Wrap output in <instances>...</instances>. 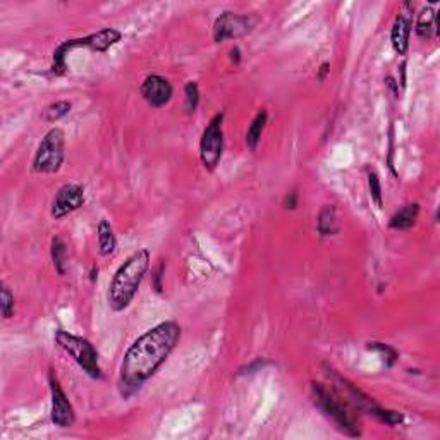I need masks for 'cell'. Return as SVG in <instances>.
Wrapping results in <instances>:
<instances>
[{"label": "cell", "instance_id": "obj_1", "mask_svg": "<svg viewBox=\"0 0 440 440\" xmlns=\"http://www.w3.org/2000/svg\"><path fill=\"white\" fill-rule=\"evenodd\" d=\"M181 335L183 327L176 320H167L141 334L127 348L119 374L120 394L124 398L134 394L159 372L179 344Z\"/></svg>", "mask_w": 440, "mask_h": 440}, {"label": "cell", "instance_id": "obj_2", "mask_svg": "<svg viewBox=\"0 0 440 440\" xmlns=\"http://www.w3.org/2000/svg\"><path fill=\"white\" fill-rule=\"evenodd\" d=\"M150 263H152L150 251L146 248H140L133 255H129L126 261L117 268L109 284V292H107L110 310L120 313L129 308L134 296L140 291L144 275L148 274Z\"/></svg>", "mask_w": 440, "mask_h": 440}, {"label": "cell", "instance_id": "obj_3", "mask_svg": "<svg viewBox=\"0 0 440 440\" xmlns=\"http://www.w3.org/2000/svg\"><path fill=\"white\" fill-rule=\"evenodd\" d=\"M122 40V33L116 28H103L100 31L92 33V35L81 36V38H73L66 40L60 43L55 50H53V59H52V75L53 76H64L67 73V64L66 57L69 55V52L76 49H90L92 52H107L109 49H112L114 45Z\"/></svg>", "mask_w": 440, "mask_h": 440}, {"label": "cell", "instance_id": "obj_4", "mask_svg": "<svg viewBox=\"0 0 440 440\" xmlns=\"http://www.w3.org/2000/svg\"><path fill=\"white\" fill-rule=\"evenodd\" d=\"M311 399H313L315 406H317L327 418H331L342 432L348 433L349 437L361 435V428H359L358 419L349 411L348 406L342 402V399L339 398L337 392H334L332 389H327L324 384L311 382Z\"/></svg>", "mask_w": 440, "mask_h": 440}, {"label": "cell", "instance_id": "obj_5", "mask_svg": "<svg viewBox=\"0 0 440 440\" xmlns=\"http://www.w3.org/2000/svg\"><path fill=\"white\" fill-rule=\"evenodd\" d=\"M328 377L334 380L335 387L339 389V392H342V396L348 399L349 404H352L356 409H359V411L374 416L377 422L385 423V425L389 426H398L404 422V415H402V413L382 408V406L377 404L370 396H366L361 389H358L354 384H351L348 378L341 377L335 370H328Z\"/></svg>", "mask_w": 440, "mask_h": 440}, {"label": "cell", "instance_id": "obj_6", "mask_svg": "<svg viewBox=\"0 0 440 440\" xmlns=\"http://www.w3.org/2000/svg\"><path fill=\"white\" fill-rule=\"evenodd\" d=\"M53 341H55V344L59 346L66 354H69L70 358L75 359L76 365H78L90 378H93V380H102L103 374L102 368H100L99 351H96V348L88 339L59 328V331H55V334H53Z\"/></svg>", "mask_w": 440, "mask_h": 440}, {"label": "cell", "instance_id": "obj_7", "mask_svg": "<svg viewBox=\"0 0 440 440\" xmlns=\"http://www.w3.org/2000/svg\"><path fill=\"white\" fill-rule=\"evenodd\" d=\"M66 160V134L60 127H52L40 141L33 157L31 169L36 174H55Z\"/></svg>", "mask_w": 440, "mask_h": 440}, {"label": "cell", "instance_id": "obj_8", "mask_svg": "<svg viewBox=\"0 0 440 440\" xmlns=\"http://www.w3.org/2000/svg\"><path fill=\"white\" fill-rule=\"evenodd\" d=\"M224 112L215 114L201 134L200 160L208 172L217 169L224 155Z\"/></svg>", "mask_w": 440, "mask_h": 440}, {"label": "cell", "instance_id": "obj_9", "mask_svg": "<svg viewBox=\"0 0 440 440\" xmlns=\"http://www.w3.org/2000/svg\"><path fill=\"white\" fill-rule=\"evenodd\" d=\"M49 389H50V418L52 423L59 428H70L76 422V411L70 404L69 398L64 392L62 385H60L59 377L55 372H49Z\"/></svg>", "mask_w": 440, "mask_h": 440}, {"label": "cell", "instance_id": "obj_10", "mask_svg": "<svg viewBox=\"0 0 440 440\" xmlns=\"http://www.w3.org/2000/svg\"><path fill=\"white\" fill-rule=\"evenodd\" d=\"M253 18L237 12L226 11L218 16L213 23V42L224 43L227 40H237L253 31Z\"/></svg>", "mask_w": 440, "mask_h": 440}, {"label": "cell", "instance_id": "obj_11", "mask_svg": "<svg viewBox=\"0 0 440 440\" xmlns=\"http://www.w3.org/2000/svg\"><path fill=\"white\" fill-rule=\"evenodd\" d=\"M85 187L81 184H64L53 196L52 205H50V215L55 220L66 218L75 213V211H78L85 205Z\"/></svg>", "mask_w": 440, "mask_h": 440}, {"label": "cell", "instance_id": "obj_12", "mask_svg": "<svg viewBox=\"0 0 440 440\" xmlns=\"http://www.w3.org/2000/svg\"><path fill=\"white\" fill-rule=\"evenodd\" d=\"M140 93L152 109H162L172 100L174 88L169 79L164 78V76L150 75L141 83Z\"/></svg>", "mask_w": 440, "mask_h": 440}, {"label": "cell", "instance_id": "obj_13", "mask_svg": "<svg viewBox=\"0 0 440 440\" xmlns=\"http://www.w3.org/2000/svg\"><path fill=\"white\" fill-rule=\"evenodd\" d=\"M413 11H415V4L404 2L402 4V12H399L396 16L394 25H392L391 43L398 55H406L408 53L409 36H411L413 29Z\"/></svg>", "mask_w": 440, "mask_h": 440}, {"label": "cell", "instance_id": "obj_14", "mask_svg": "<svg viewBox=\"0 0 440 440\" xmlns=\"http://www.w3.org/2000/svg\"><path fill=\"white\" fill-rule=\"evenodd\" d=\"M416 35L422 40H432L439 35V23H437V12L432 5H426L419 11L415 26Z\"/></svg>", "mask_w": 440, "mask_h": 440}, {"label": "cell", "instance_id": "obj_15", "mask_svg": "<svg viewBox=\"0 0 440 440\" xmlns=\"http://www.w3.org/2000/svg\"><path fill=\"white\" fill-rule=\"evenodd\" d=\"M419 217V205L418 203H408L396 211L389 220V227L394 231H408L416 224Z\"/></svg>", "mask_w": 440, "mask_h": 440}, {"label": "cell", "instance_id": "obj_16", "mask_svg": "<svg viewBox=\"0 0 440 440\" xmlns=\"http://www.w3.org/2000/svg\"><path fill=\"white\" fill-rule=\"evenodd\" d=\"M317 231L322 237L335 236L339 233L337 210H335L334 205H325L320 210L317 218Z\"/></svg>", "mask_w": 440, "mask_h": 440}, {"label": "cell", "instance_id": "obj_17", "mask_svg": "<svg viewBox=\"0 0 440 440\" xmlns=\"http://www.w3.org/2000/svg\"><path fill=\"white\" fill-rule=\"evenodd\" d=\"M96 236H99V251L102 257H110L117 248V236L114 233V227L109 220L102 218L96 227Z\"/></svg>", "mask_w": 440, "mask_h": 440}, {"label": "cell", "instance_id": "obj_18", "mask_svg": "<svg viewBox=\"0 0 440 440\" xmlns=\"http://www.w3.org/2000/svg\"><path fill=\"white\" fill-rule=\"evenodd\" d=\"M267 122H268L267 110L265 109L258 110L257 116L253 117V120H251L250 127H248V131H246V144L251 152H255V150L258 148V143H260L261 134H263V129H265V126H267Z\"/></svg>", "mask_w": 440, "mask_h": 440}, {"label": "cell", "instance_id": "obj_19", "mask_svg": "<svg viewBox=\"0 0 440 440\" xmlns=\"http://www.w3.org/2000/svg\"><path fill=\"white\" fill-rule=\"evenodd\" d=\"M50 258H52L53 268L59 275H66L67 268V250L66 243L62 241V237H53L50 243Z\"/></svg>", "mask_w": 440, "mask_h": 440}, {"label": "cell", "instance_id": "obj_20", "mask_svg": "<svg viewBox=\"0 0 440 440\" xmlns=\"http://www.w3.org/2000/svg\"><path fill=\"white\" fill-rule=\"evenodd\" d=\"M70 109H73V103L69 100H59V102H53L45 107V110L42 112V119L45 122L53 124L62 119V117H66L70 112Z\"/></svg>", "mask_w": 440, "mask_h": 440}, {"label": "cell", "instance_id": "obj_21", "mask_svg": "<svg viewBox=\"0 0 440 440\" xmlns=\"http://www.w3.org/2000/svg\"><path fill=\"white\" fill-rule=\"evenodd\" d=\"M366 348L370 349V351H377L378 354L384 358L385 366H387V368H392V366L398 363L399 352H398V349L392 348L391 344H384V342L374 341V342H368V346H366Z\"/></svg>", "mask_w": 440, "mask_h": 440}, {"label": "cell", "instance_id": "obj_22", "mask_svg": "<svg viewBox=\"0 0 440 440\" xmlns=\"http://www.w3.org/2000/svg\"><path fill=\"white\" fill-rule=\"evenodd\" d=\"M198 105H200V86L194 81H187L184 86V107L187 114L196 112Z\"/></svg>", "mask_w": 440, "mask_h": 440}, {"label": "cell", "instance_id": "obj_23", "mask_svg": "<svg viewBox=\"0 0 440 440\" xmlns=\"http://www.w3.org/2000/svg\"><path fill=\"white\" fill-rule=\"evenodd\" d=\"M0 301H2V315H4L5 320L14 317V310H16V300L14 294H12L11 287L5 284H2V292H0Z\"/></svg>", "mask_w": 440, "mask_h": 440}, {"label": "cell", "instance_id": "obj_24", "mask_svg": "<svg viewBox=\"0 0 440 440\" xmlns=\"http://www.w3.org/2000/svg\"><path fill=\"white\" fill-rule=\"evenodd\" d=\"M368 187H370L372 200L377 203V207L378 208L384 207V200H382V184H380V179H378L377 172H374V170L368 172Z\"/></svg>", "mask_w": 440, "mask_h": 440}, {"label": "cell", "instance_id": "obj_25", "mask_svg": "<svg viewBox=\"0 0 440 440\" xmlns=\"http://www.w3.org/2000/svg\"><path fill=\"white\" fill-rule=\"evenodd\" d=\"M272 363L268 361V359L265 358H257L253 359L251 363H248L246 366H243L240 370V375H251V374H257V372H261L265 368V366H270Z\"/></svg>", "mask_w": 440, "mask_h": 440}, {"label": "cell", "instance_id": "obj_26", "mask_svg": "<svg viewBox=\"0 0 440 440\" xmlns=\"http://www.w3.org/2000/svg\"><path fill=\"white\" fill-rule=\"evenodd\" d=\"M164 274H166V261L162 260L159 263V267L155 268V272H153V289L159 294L164 292Z\"/></svg>", "mask_w": 440, "mask_h": 440}, {"label": "cell", "instance_id": "obj_27", "mask_svg": "<svg viewBox=\"0 0 440 440\" xmlns=\"http://www.w3.org/2000/svg\"><path fill=\"white\" fill-rule=\"evenodd\" d=\"M298 203H300V194H298V191H291V193L285 194L282 205H284L285 210H296Z\"/></svg>", "mask_w": 440, "mask_h": 440}, {"label": "cell", "instance_id": "obj_28", "mask_svg": "<svg viewBox=\"0 0 440 440\" xmlns=\"http://www.w3.org/2000/svg\"><path fill=\"white\" fill-rule=\"evenodd\" d=\"M328 73H331V62H327V60H325V62H322L320 69H318V73H317L318 81H325V78L328 76Z\"/></svg>", "mask_w": 440, "mask_h": 440}, {"label": "cell", "instance_id": "obj_29", "mask_svg": "<svg viewBox=\"0 0 440 440\" xmlns=\"http://www.w3.org/2000/svg\"><path fill=\"white\" fill-rule=\"evenodd\" d=\"M231 60H233L236 66L241 62V50L237 49V47H234V49L231 50Z\"/></svg>", "mask_w": 440, "mask_h": 440}, {"label": "cell", "instance_id": "obj_30", "mask_svg": "<svg viewBox=\"0 0 440 440\" xmlns=\"http://www.w3.org/2000/svg\"><path fill=\"white\" fill-rule=\"evenodd\" d=\"M385 81H387L389 88L394 90V95L398 96V95H399V88H398V85H396V79L392 78V76H387V79H385Z\"/></svg>", "mask_w": 440, "mask_h": 440}, {"label": "cell", "instance_id": "obj_31", "mask_svg": "<svg viewBox=\"0 0 440 440\" xmlns=\"http://www.w3.org/2000/svg\"><path fill=\"white\" fill-rule=\"evenodd\" d=\"M96 279H99V265H93L92 270H90V281L96 282Z\"/></svg>", "mask_w": 440, "mask_h": 440}]
</instances>
